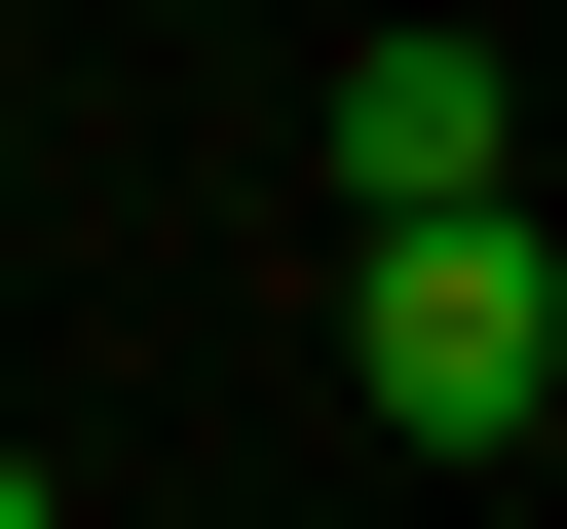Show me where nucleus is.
Here are the masks:
<instances>
[{
    "instance_id": "1",
    "label": "nucleus",
    "mask_w": 567,
    "mask_h": 529,
    "mask_svg": "<svg viewBox=\"0 0 567 529\" xmlns=\"http://www.w3.org/2000/svg\"><path fill=\"white\" fill-rule=\"evenodd\" d=\"M341 416H379V454H529V416H567V264H529V189H454V227L341 264Z\"/></svg>"
},
{
    "instance_id": "3",
    "label": "nucleus",
    "mask_w": 567,
    "mask_h": 529,
    "mask_svg": "<svg viewBox=\"0 0 567 529\" xmlns=\"http://www.w3.org/2000/svg\"><path fill=\"white\" fill-rule=\"evenodd\" d=\"M0 529H76V491H39V454H0Z\"/></svg>"
},
{
    "instance_id": "2",
    "label": "nucleus",
    "mask_w": 567,
    "mask_h": 529,
    "mask_svg": "<svg viewBox=\"0 0 567 529\" xmlns=\"http://www.w3.org/2000/svg\"><path fill=\"white\" fill-rule=\"evenodd\" d=\"M454 189H529V114H492L454 0H416V39H341V227H454Z\"/></svg>"
}]
</instances>
